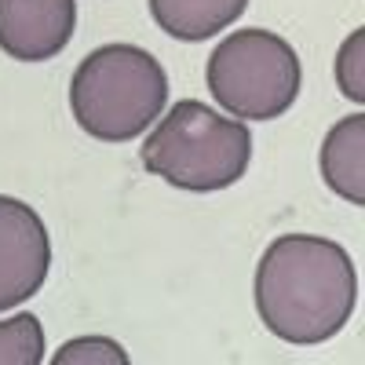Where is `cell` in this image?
Wrapping results in <instances>:
<instances>
[{"mask_svg": "<svg viewBox=\"0 0 365 365\" xmlns=\"http://www.w3.org/2000/svg\"><path fill=\"white\" fill-rule=\"evenodd\" d=\"M361 51H365V34L354 29V34L344 41L340 55H336V84L351 103H365V81H361Z\"/></svg>", "mask_w": 365, "mask_h": 365, "instance_id": "11", "label": "cell"}, {"mask_svg": "<svg viewBox=\"0 0 365 365\" xmlns=\"http://www.w3.org/2000/svg\"><path fill=\"white\" fill-rule=\"evenodd\" d=\"M44 329L34 314H15L0 322V365H41Z\"/></svg>", "mask_w": 365, "mask_h": 365, "instance_id": "9", "label": "cell"}, {"mask_svg": "<svg viewBox=\"0 0 365 365\" xmlns=\"http://www.w3.org/2000/svg\"><path fill=\"white\" fill-rule=\"evenodd\" d=\"M168 103V73L146 48L106 44L73 70L70 110L99 143H128L154 125Z\"/></svg>", "mask_w": 365, "mask_h": 365, "instance_id": "3", "label": "cell"}, {"mask_svg": "<svg viewBox=\"0 0 365 365\" xmlns=\"http://www.w3.org/2000/svg\"><path fill=\"white\" fill-rule=\"evenodd\" d=\"M208 91L230 117L274 120L299 96V55L270 29H234L208 55Z\"/></svg>", "mask_w": 365, "mask_h": 365, "instance_id": "4", "label": "cell"}, {"mask_svg": "<svg viewBox=\"0 0 365 365\" xmlns=\"http://www.w3.org/2000/svg\"><path fill=\"white\" fill-rule=\"evenodd\" d=\"M77 361H110V365H128V351L117 340L106 336H81L63 344L51 354V365H77Z\"/></svg>", "mask_w": 365, "mask_h": 365, "instance_id": "10", "label": "cell"}, {"mask_svg": "<svg viewBox=\"0 0 365 365\" xmlns=\"http://www.w3.org/2000/svg\"><path fill=\"white\" fill-rule=\"evenodd\" d=\"M249 0H150V15L175 41H208L245 15Z\"/></svg>", "mask_w": 365, "mask_h": 365, "instance_id": "8", "label": "cell"}, {"mask_svg": "<svg viewBox=\"0 0 365 365\" xmlns=\"http://www.w3.org/2000/svg\"><path fill=\"white\" fill-rule=\"evenodd\" d=\"M51 270V237L44 220L19 197L0 194V311L37 296Z\"/></svg>", "mask_w": 365, "mask_h": 365, "instance_id": "5", "label": "cell"}, {"mask_svg": "<svg viewBox=\"0 0 365 365\" xmlns=\"http://www.w3.org/2000/svg\"><path fill=\"white\" fill-rule=\"evenodd\" d=\"M256 311L296 347L332 340L358 307V274L344 245L314 234L274 237L256 267Z\"/></svg>", "mask_w": 365, "mask_h": 365, "instance_id": "1", "label": "cell"}, {"mask_svg": "<svg viewBox=\"0 0 365 365\" xmlns=\"http://www.w3.org/2000/svg\"><path fill=\"white\" fill-rule=\"evenodd\" d=\"M165 113V110H161ZM143 168L190 194L227 190L252 161V132L197 99H179L146 135Z\"/></svg>", "mask_w": 365, "mask_h": 365, "instance_id": "2", "label": "cell"}, {"mask_svg": "<svg viewBox=\"0 0 365 365\" xmlns=\"http://www.w3.org/2000/svg\"><path fill=\"white\" fill-rule=\"evenodd\" d=\"M77 29V0H0V51L19 63L55 58Z\"/></svg>", "mask_w": 365, "mask_h": 365, "instance_id": "6", "label": "cell"}, {"mask_svg": "<svg viewBox=\"0 0 365 365\" xmlns=\"http://www.w3.org/2000/svg\"><path fill=\"white\" fill-rule=\"evenodd\" d=\"M318 165L332 194H340L358 208L365 205V113L344 117L329 128Z\"/></svg>", "mask_w": 365, "mask_h": 365, "instance_id": "7", "label": "cell"}]
</instances>
